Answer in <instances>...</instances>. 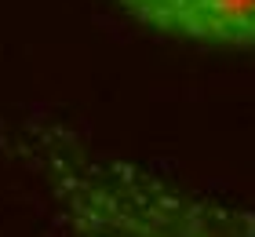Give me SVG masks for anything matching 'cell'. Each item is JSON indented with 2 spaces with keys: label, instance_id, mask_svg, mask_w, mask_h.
<instances>
[{
  "label": "cell",
  "instance_id": "obj_2",
  "mask_svg": "<svg viewBox=\"0 0 255 237\" xmlns=\"http://www.w3.org/2000/svg\"><path fill=\"white\" fill-rule=\"evenodd\" d=\"M121 4L131 11V15H138L142 22H149V26L179 33L182 15L190 11L193 0H121Z\"/></svg>",
  "mask_w": 255,
  "mask_h": 237
},
{
  "label": "cell",
  "instance_id": "obj_1",
  "mask_svg": "<svg viewBox=\"0 0 255 237\" xmlns=\"http://www.w3.org/2000/svg\"><path fill=\"white\" fill-rule=\"evenodd\" d=\"M182 37L208 44L252 47L255 44V0H193L179 26Z\"/></svg>",
  "mask_w": 255,
  "mask_h": 237
}]
</instances>
